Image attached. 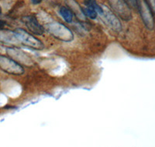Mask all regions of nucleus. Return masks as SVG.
I'll use <instances>...</instances> for the list:
<instances>
[{"label":"nucleus","instance_id":"nucleus-16","mask_svg":"<svg viewBox=\"0 0 155 147\" xmlns=\"http://www.w3.org/2000/svg\"><path fill=\"white\" fill-rule=\"evenodd\" d=\"M43 0H31V2H33L35 5H37V4H40L41 2H42Z\"/></svg>","mask_w":155,"mask_h":147},{"label":"nucleus","instance_id":"nucleus-6","mask_svg":"<svg viewBox=\"0 0 155 147\" xmlns=\"http://www.w3.org/2000/svg\"><path fill=\"white\" fill-rule=\"evenodd\" d=\"M102 12L100 14L102 19L109 28L116 32H120L122 30V24L117 16L108 9L106 5H102Z\"/></svg>","mask_w":155,"mask_h":147},{"label":"nucleus","instance_id":"nucleus-5","mask_svg":"<svg viewBox=\"0 0 155 147\" xmlns=\"http://www.w3.org/2000/svg\"><path fill=\"white\" fill-rule=\"evenodd\" d=\"M0 68L5 72L14 75H21L24 69L18 62L9 57L0 55Z\"/></svg>","mask_w":155,"mask_h":147},{"label":"nucleus","instance_id":"nucleus-13","mask_svg":"<svg viewBox=\"0 0 155 147\" xmlns=\"http://www.w3.org/2000/svg\"><path fill=\"white\" fill-rule=\"evenodd\" d=\"M81 10H82L83 14L86 16L87 17L90 18L91 19H95L97 18V14L98 13H97V12L95 9H92V8L86 6L85 8H81Z\"/></svg>","mask_w":155,"mask_h":147},{"label":"nucleus","instance_id":"nucleus-7","mask_svg":"<svg viewBox=\"0 0 155 147\" xmlns=\"http://www.w3.org/2000/svg\"><path fill=\"white\" fill-rule=\"evenodd\" d=\"M6 53L12 59L16 60L19 64H23L24 65H31L33 64L31 58L30 56L22 51L21 50L17 49L14 47H8L6 48Z\"/></svg>","mask_w":155,"mask_h":147},{"label":"nucleus","instance_id":"nucleus-14","mask_svg":"<svg viewBox=\"0 0 155 147\" xmlns=\"http://www.w3.org/2000/svg\"><path fill=\"white\" fill-rule=\"evenodd\" d=\"M125 2L128 4L130 7L137 9V0H125Z\"/></svg>","mask_w":155,"mask_h":147},{"label":"nucleus","instance_id":"nucleus-4","mask_svg":"<svg viewBox=\"0 0 155 147\" xmlns=\"http://www.w3.org/2000/svg\"><path fill=\"white\" fill-rule=\"evenodd\" d=\"M109 5L119 17L124 21H130L132 19V12L130 7L125 0H109Z\"/></svg>","mask_w":155,"mask_h":147},{"label":"nucleus","instance_id":"nucleus-17","mask_svg":"<svg viewBox=\"0 0 155 147\" xmlns=\"http://www.w3.org/2000/svg\"><path fill=\"white\" fill-rule=\"evenodd\" d=\"M2 14V8H1V6H0V15Z\"/></svg>","mask_w":155,"mask_h":147},{"label":"nucleus","instance_id":"nucleus-3","mask_svg":"<svg viewBox=\"0 0 155 147\" xmlns=\"http://www.w3.org/2000/svg\"><path fill=\"white\" fill-rule=\"evenodd\" d=\"M14 32L16 33L20 44L30 47L34 50H38V51H41L44 48V44L41 41L35 38V37H34L26 30L21 28H17L14 30Z\"/></svg>","mask_w":155,"mask_h":147},{"label":"nucleus","instance_id":"nucleus-8","mask_svg":"<svg viewBox=\"0 0 155 147\" xmlns=\"http://www.w3.org/2000/svg\"><path fill=\"white\" fill-rule=\"evenodd\" d=\"M23 21L25 23L26 26L29 29L30 31L36 34V35L41 36L45 32V29L44 26H41L38 22L35 16H27L23 18Z\"/></svg>","mask_w":155,"mask_h":147},{"label":"nucleus","instance_id":"nucleus-10","mask_svg":"<svg viewBox=\"0 0 155 147\" xmlns=\"http://www.w3.org/2000/svg\"><path fill=\"white\" fill-rule=\"evenodd\" d=\"M59 12H60V15L62 16V18L67 23H70L72 22L73 12L70 9H68V7H65V6H62V7H61Z\"/></svg>","mask_w":155,"mask_h":147},{"label":"nucleus","instance_id":"nucleus-2","mask_svg":"<svg viewBox=\"0 0 155 147\" xmlns=\"http://www.w3.org/2000/svg\"><path fill=\"white\" fill-rule=\"evenodd\" d=\"M137 9L145 26L149 30H153L155 25L154 16L147 0H137Z\"/></svg>","mask_w":155,"mask_h":147},{"label":"nucleus","instance_id":"nucleus-1","mask_svg":"<svg viewBox=\"0 0 155 147\" xmlns=\"http://www.w3.org/2000/svg\"><path fill=\"white\" fill-rule=\"evenodd\" d=\"M46 29L50 34L58 40L64 42H70L74 39L71 30L64 24L58 22H52L47 24Z\"/></svg>","mask_w":155,"mask_h":147},{"label":"nucleus","instance_id":"nucleus-15","mask_svg":"<svg viewBox=\"0 0 155 147\" xmlns=\"http://www.w3.org/2000/svg\"><path fill=\"white\" fill-rule=\"evenodd\" d=\"M5 25H6V23H5L4 20H1V19H0V30L3 29L4 27H5Z\"/></svg>","mask_w":155,"mask_h":147},{"label":"nucleus","instance_id":"nucleus-12","mask_svg":"<svg viewBox=\"0 0 155 147\" xmlns=\"http://www.w3.org/2000/svg\"><path fill=\"white\" fill-rule=\"evenodd\" d=\"M84 1H85V4L86 5V6L95 9L97 13H99V15L102 12V5H99L95 0H84Z\"/></svg>","mask_w":155,"mask_h":147},{"label":"nucleus","instance_id":"nucleus-11","mask_svg":"<svg viewBox=\"0 0 155 147\" xmlns=\"http://www.w3.org/2000/svg\"><path fill=\"white\" fill-rule=\"evenodd\" d=\"M68 5H70L71 9H73V11L75 12L76 15H77L78 17L81 18V19H84V16H85V15L83 14L81 8L80 7L79 5H78V4L74 1V0H69V1H68Z\"/></svg>","mask_w":155,"mask_h":147},{"label":"nucleus","instance_id":"nucleus-9","mask_svg":"<svg viewBox=\"0 0 155 147\" xmlns=\"http://www.w3.org/2000/svg\"><path fill=\"white\" fill-rule=\"evenodd\" d=\"M0 43L9 45H17L20 44L14 31L9 30H0Z\"/></svg>","mask_w":155,"mask_h":147}]
</instances>
